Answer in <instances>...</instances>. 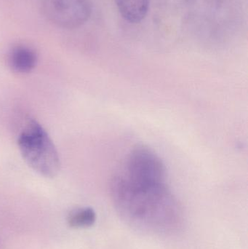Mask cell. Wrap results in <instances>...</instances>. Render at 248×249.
<instances>
[{
    "label": "cell",
    "instance_id": "6da1fadb",
    "mask_svg": "<svg viewBox=\"0 0 248 249\" xmlns=\"http://www.w3.org/2000/svg\"><path fill=\"white\" fill-rule=\"evenodd\" d=\"M111 196L129 225L154 233H172L182 225L180 207L166 183L133 181L119 172L112 177Z\"/></svg>",
    "mask_w": 248,
    "mask_h": 249
},
{
    "label": "cell",
    "instance_id": "7a4b0ae2",
    "mask_svg": "<svg viewBox=\"0 0 248 249\" xmlns=\"http://www.w3.org/2000/svg\"><path fill=\"white\" fill-rule=\"evenodd\" d=\"M26 163L45 177H55L61 168L58 151L48 133L35 121L28 123L17 140Z\"/></svg>",
    "mask_w": 248,
    "mask_h": 249
},
{
    "label": "cell",
    "instance_id": "3957f363",
    "mask_svg": "<svg viewBox=\"0 0 248 249\" xmlns=\"http://www.w3.org/2000/svg\"><path fill=\"white\" fill-rule=\"evenodd\" d=\"M120 172L139 182L165 183L164 163L155 152L145 146H136L130 152Z\"/></svg>",
    "mask_w": 248,
    "mask_h": 249
},
{
    "label": "cell",
    "instance_id": "277c9868",
    "mask_svg": "<svg viewBox=\"0 0 248 249\" xmlns=\"http://www.w3.org/2000/svg\"><path fill=\"white\" fill-rule=\"evenodd\" d=\"M44 13L50 21L64 29H75L90 16V0H43Z\"/></svg>",
    "mask_w": 248,
    "mask_h": 249
},
{
    "label": "cell",
    "instance_id": "5b68a950",
    "mask_svg": "<svg viewBox=\"0 0 248 249\" xmlns=\"http://www.w3.org/2000/svg\"><path fill=\"white\" fill-rule=\"evenodd\" d=\"M8 62L12 70L16 72L22 74L30 72L36 67L37 55L29 47L17 45L10 51Z\"/></svg>",
    "mask_w": 248,
    "mask_h": 249
},
{
    "label": "cell",
    "instance_id": "8992f818",
    "mask_svg": "<svg viewBox=\"0 0 248 249\" xmlns=\"http://www.w3.org/2000/svg\"><path fill=\"white\" fill-rule=\"evenodd\" d=\"M121 16L131 23H138L148 13L150 0H115Z\"/></svg>",
    "mask_w": 248,
    "mask_h": 249
},
{
    "label": "cell",
    "instance_id": "52a82bcc",
    "mask_svg": "<svg viewBox=\"0 0 248 249\" xmlns=\"http://www.w3.org/2000/svg\"><path fill=\"white\" fill-rule=\"evenodd\" d=\"M96 215L90 208L73 211L68 217V225L73 228H88L96 222Z\"/></svg>",
    "mask_w": 248,
    "mask_h": 249
}]
</instances>
